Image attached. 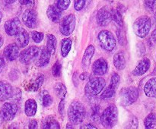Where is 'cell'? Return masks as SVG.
I'll return each instance as SVG.
<instances>
[{"label":"cell","instance_id":"obj_1","mask_svg":"<svg viewBox=\"0 0 156 129\" xmlns=\"http://www.w3.org/2000/svg\"><path fill=\"white\" fill-rule=\"evenodd\" d=\"M85 107L83 104L79 101H73L69 105L68 109V117L69 121L73 124H80L84 121L85 117Z\"/></svg>","mask_w":156,"mask_h":129},{"label":"cell","instance_id":"obj_2","mask_svg":"<svg viewBox=\"0 0 156 129\" xmlns=\"http://www.w3.org/2000/svg\"><path fill=\"white\" fill-rule=\"evenodd\" d=\"M118 119V109L115 105H110L104 110L100 116V121L105 128H112Z\"/></svg>","mask_w":156,"mask_h":129},{"label":"cell","instance_id":"obj_3","mask_svg":"<svg viewBox=\"0 0 156 129\" xmlns=\"http://www.w3.org/2000/svg\"><path fill=\"white\" fill-rule=\"evenodd\" d=\"M152 21L148 16L139 17L133 23V30L135 34L140 38H145L150 31Z\"/></svg>","mask_w":156,"mask_h":129},{"label":"cell","instance_id":"obj_4","mask_svg":"<svg viewBox=\"0 0 156 129\" xmlns=\"http://www.w3.org/2000/svg\"><path fill=\"white\" fill-rule=\"evenodd\" d=\"M139 97V90L136 87H124L120 91V103L123 106H129L135 103Z\"/></svg>","mask_w":156,"mask_h":129},{"label":"cell","instance_id":"obj_5","mask_svg":"<svg viewBox=\"0 0 156 129\" xmlns=\"http://www.w3.org/2000/svg\"><path fill=\"white\" fill-rule=\"evenodd\" d=\"M106 85V81L103 77H94L87 83L85 87V92L90 97L98 95Z\"/></svg>","mask_w":156,"mask_h":129},{"label":"cell","instance_id":"obj_6","mask_svg":"<svg viewBox=\"0 0 156 129\" xmlns=\"http://www.w3.org/2000/svg\"><path fill=\"white\" fill-rule=\"evenodd\" d=\"M100 45L104 49L108 52H111L116 46V39L114 34L107 30H103L99 32L98 35Z\"/></svg>","mask_w":156,"mask_h":129},{"label":"cell","instance_id":"obj_7","mask_svg":"<svg viewBox=\"0 0 156 129\" xmlns=\"http://www.w3.org/2000/svg\"><path fill=\"white\" fill-rule=\"evenodd\" d=\"M76 27V17L73 14L66 15L59 24V31L63 36H68L73 33Z\"/></svg>","mask_w":156,"mask_h":129},{"label":"cell","instance_id":"obj_8","mask_svg":"<svg viewBox=\"0 0 156 129\" xmlns=\"http://www.w3.org/2000/svg\"><path fill=\"white\" fill-rule=\"evenodd\" d=\"M18 112V106L13 102H6L2 106L0 115L5 121H10L14 119Z\"/></svg>","mask_w":156,"mask_h":129},{"label":"cell","instance_id":"obj_9","mask_svg":"<svg viewBox=\"0 0 156 129\" xmlns=\"http://www.w3.org/2000/svg\"><path fill=\"white\" fill-rule=\"evenodd\" d=\"M41 49L35 46H31L21 52L19 54V61L22 64H28L37 57Z\"/></svg>","mask_w":156,"mask_h":129},{"label":"cell","instance_id":"obj_10","mask_svg":"<svg viewBox=\"0 0 156 129\" xmlns=\"http://www.w3.org/2000/svg\"><path fill=\"white\" fill-rule=\"evenodd\" d=\"M120 77L117 73H113L112 76H111V83H110L109 86L105 89L101 94L102 99H108L111 98L115 94L117 89L118 88L119 84H120Z\"/></svg>","mask_w":156,"mask_h":129},{"label":"cell","instance_id":"obj_11","mask_svg":"<svg viewBox=\"0 0 156 129\" xmlns=\"http://www.w3.org/2000/svg\"><path fill=\"white\" fill-rule=\"evenodd\" d=\"M96 21L98 24L101 27L108 26L112 21V15H111V10L107 6L102 7L99 9L96 15Z\"/></svg>","mask_w":156,"mask_h":129},{"label":"cell","instance_id":"obj_12","mask_svg":"<svg viewBox=\"0 0 156 129\" xmlns=\"http://www.w3.org/2000/svg\"><path fill=\"white\" fill-rule=\"evenodd\" d=\"M23 23L28 28H34L37 23V13L32 8H27L24 11L22 15Z\"/></svg>","mask_w":156,"mask_h":129},{"label":"cell","instance_id":"obj_13","mask_svg":"<svg viewBox=\"0 0 156 129\" xmlns=\"http://www.w3.org/2000/svg\"><path fill=\"white\" fill-rule=\"evenodd\" d=\"M3 56L6 60L9 62H13L19 56V46L15 42L9 44L4 49Z\"/></svg>","mask_w":156,"mask_h":129},{"label":"cell","instance_id":"obj_14","mask_svg":"<svg viewBox=\"0 0 156 129\" xmlns=\"http://www.w3.org/2000/svg\"><path fill=\"white\" fill-rule=\"evenodd\" d=\"M5 30L9 36H15L21 29V22L18 18H12L5 23Z\"/></svg>","mask_w":156,"mask_h":129},{"label":"cell","instance_id":"obj_15","mask_svg":"<svg viewBox=\"0 0 156 129\" xmlns=\"http://www.w3.org/2000/svg\"><path fill=\"white\" fill-rule=\"evenodd\" d=\"M13 87L7 81L0 80V101H6L12 98L13 95Z\"/></svg>","mask_w":156,"mask_h":129},{"label":"cell","instance_id":"obj_16","mask_svg":"<svg viewBox=\"0 0 156 129\" xmlns=\"http://www.w3.org/2000/svg\"><path fill=\"white\" fill-rule=\"evenodd\" d=\"M151 66V62L148 58H144L142 59L140 62H138L137 65L134 70L133 71V74L134 76H142L146 74Z\"/></svg>","mask_w":156,"mask_h":129},{"label":"cell","instance_id":"obj_17","mask_svg":"<svg viewBox=\"0 0 156 129\" xmlns=\"http://www.w3.org/2000/svg\"><path fill=\"white\" fill-rule=\"evenodd\" d=\"M108 70V65L107 61L103 58L98 59L92 65V71L95 75L102 76L107 73Z\"/></svg>","mask_w":156,"mask_h":129},{"label":"cell","instance_id":"obj_18","mask_svg":"<svg viewBox=\"0 0 156 129\" xmlns=\"http://www.w3.org/2000/svg\"><path fill=\"white\" fill-rule=\"evenodd\" d=\"M50 56H51V54L47 50V48H42L40 50V53L37 57L35 63L38 67L46 66L50 62Z\"/></svg>","mask_w":156,"mask_h":129},{"label":"cell","instance_id":"obj_19","mask_svg":"<svg viewBox=\"0 0 156 129\" xmlns=\"http://www.w3.org/2000/svg\"><path fill=\"white\" fill-rule=\"evenodd\" d=\"M47 15L52 22L58 23L62 16V11L56 8L55 5H50L47 8Z\"/></svg>","mask_w":156,"mask_h":129},{"label":"cell","instance_id":"obj_20","mask_svg":"<svg viewBox=\"0 0 156 129\" xmlns=\"http://www.w3.org/2000/svg\"><path fill=\"white\" fill-rule=\"evenodd\" d=\"M94 53V47L92 45L88 46L85 50L82 59V66L83 69H87L91 64V59Z\"/></svg>","mask_w":156,"mask_h":129},{"label":"cell","instance_id":"obj_21","mask_svg":"<svg viewBox=\"0 0 156 129\" xmlns=\"http://www.w3.org/2000/svg\"><path fill=\"white\" fill-rule=\"evenodd\" d=\"M29 36L27 30L24 28H21L19 30V31L16 34V43L21 48L27 46V44L29 43Z\"/></svg>","mask_w":156,"mask_h":129},{"label":"cell","instance_id":"obj_22","mask_svg":"<svg viewBox=\"0 0 156 129\" xmlns=\"http://www.w3.org/2000/svg\"><path fill=\"white\" fill-rule=\"evenodd\" d=\"M145 94L148 97L156 98V77H152L144 86Z\"/></svg>","mask_w":156,"mask_h":129},{"label":"cell","instance_id":"obj_23","mask_svg":"<svg viewBox=\"0 0 156 129\" xmlns=\"http://www.w3.org/2000/svg\"><path fill=\"white\" fill-rule=\"evenodd\" d=\"M113 62L119 71H122L126 68V59H125L124 53L123 52H119V53H116L114 56V59H113Z\"/></svg>","mask_w":156,"mask_h":129},{"label":"cell","instance_id":"obj_24","mask_svg":"<svg viewBox=\"0 0 156 129\" xmlns=\"http://www.w3.org/2000/svg\"><path fill=\"white\" fill-rule=\"evenodd\" d=\"M37 111V103L33 99H29L24 104V112L29 117L36 115Z\"/></svg>","mask_w":156,"mask_h":129},{"label":"cell","instance_id":"obj_25","mask_svg":"<svg viewBox=\"0 0 156 129\" xmlns=\"http://www.w3.org/2000/svg\"><path fill=\"white\" fill-rule=\"evenodd\" d=\"M41 127L44 129H59L60 126L59 123L52 115H49L43 120Z\"/></svg>","mask_w":156,"mask_h":129},{"label":"cell","instance_id":"obj_26","mask_svg":"<svg viewBox=\"0 0 156 129\" xmlns=\"http://www.w3.org/2000/svg\"><path fill=\"white\" fill-rule=\"evenodd\" d=\"M73 40L71 38H65L61 42V54L62 57H66L71 50Z\"/></svg>","mask_w":156,"mask_h":129},{"label":"cell","instance_id":"obj_27","mask_svg":"<svg viewBox=\"0 0 156 129\" xmlns=\"http://www.w3.org/2000/svg\"><path fill=\"white\" fill-rule=\"evenodd\" d=\"M56 39L54 35L53 34H47V46L46 48L47 49L51 55H54L56 53Z\"/></svg>","mask_w":156,"mask_h":129},{"label":"cell","instance_id":"obj_28","mask_svg":"<svg viewBox=\"0 0 156 129\" xmlns=\"http://www.w3.org/2000/svg\"><path fill=\"white\" fill-rule=\"evenodd\" d=\"M54 91L56 93V95L59 97L60 100H65L66 96L67 93L66 87L62 83L58 82L54 85Z\"/></svg>","mask_w":156,"mask_h":129},{"label":"cell","instance_id":"obj_29","mask_svg":"<svg viewBox=\"0 0 156 129\" xmlns=\"http://www.w3.org/2000/svg\"><path fill=\"white\" fill-rule=\"evenodd\" d=\"M40 100L44 107H49L53 103V99L47 90H43L40 93Z\"/></svg>","mask_w":156,"mask_h":129},{"label":"cell","instance_id":"obj_30","mask_svg":"<svg viewBox=\"0 0 156 129\" xmlns=\"http://www.w3.org/2000/svg\"><path fill=\"white\" fill-rule=\"evenodd\" d=\"M145 127L147 129H152L156 127V114L154 112L149 114L144 120Z\"/></svg>","mask_w":156,"mask_h":129},{"label":"cell","instance_id":"obj_31","mask_svg":"<svg viewBox=\"0 0 156 129\" xmlns=\"http://www.w3.org/2000/svg\"><path fill=\"white\" fill-rule=\"evenodd\" d=\"M111 15L112 20L119 26L120 27H123V20L122 18V13L117 9H111Z\"/></svg>","mask_w":156,"mask_h":129},{"label":"cell","instance_id":"obj_32","mask_svg":"<svg viewBox=\"0 0 156 129\" xmlns=\"http://www.w3.org/2000/svg\"><path fill=\"white\" fill-rule=\"evenodd\" d=\"M144 6L147 12L156 15V0H144Z\"/></svg>","mask_w":156,"mask_h":129},{"label":"cell","instance_id":"obj_33","mask_svg":"<svg viewBox=\"0 0 156 129\" xmlns=\"http://www.w3.org/2000/svg\"><path fill=\"white\" fill-rule=\"evenodd\" d=\"M70 5V0H55V5L61 11L66 10Z\"/></svg>","mask_w":156,"mask_h":129},{"label":"cell","instance_id":"obj_34","mask_svg":"<svg viewBox=\"0 0 156 129\" xmlns=\"http://www.w3.org/2000/svg\"><path fill=\"white\" fill-rule=\"evenodd\" d=\"M117 39H118L119 43L122 46H125L126 44V34H125L124 31L122 30L121 29H118L117 30Z\"/></svg>","mask_w":156,"mask_h":129},{"label":"cell","instance_id":"obj_35","mask_svg":"<svg viewBox=\"0 0 156 129\" xmlns=\"http://www.w3.org/2000/svg\"><path fill=\"white\" fill-rule=\"evenodd\" d=\"M44 33L38 31H32L31 32V37L34 42L36 43H40L44 39Z\"/></svg>","mask_w":156,"mask_h":129},{"label":"cell","instance_id":"obj_36","mask_svg":"<svg viewBox=\"0 0 156 129\" xmlns=\"http://www.w3.org/2000/svg\"><path fill=\"white\" fill-rule=\"evenodd\" d=\"M100 109H99L98 106H95L93 107L92 109V113H91V119L94 121H98V120L100 119Z\"/></svg>","mask_w":156,"mask_h":129},{"label":"cell","instance_id":"obj_37","mask_svg":"<svg viewBox=\"0 0 156 129\" xmlns=\"http://www.w3.org/2000/svg\"><path fill=\"white\" fill-rule=\"evenodd\" d=\"M61 73V64L59 62H56V63L53 65V68H52V74L54 77H57L60 75Z\"/></svg>","mask_w":156,"mask_h":129},{"label":"cell","instance_id":"obj_38","mask_svg":"<svg viewBox=\"0 0 156 129\" xmlns=\"http://www.w3.org/2000/svg\"><path fill=\"white\" fill-rule=\"evenodd\" d=\"M87 0H74V8L76 11H81L84 8Z\"/></svg>","mask_w":156,"mask_h":129},{"label":"cell","instance_id":"obj_39","mask_svg":"<svg viewBox=\"0 0 156 129\" xmlns=\"http://www.w3.org/2000/svg\"><path fill=\"white\" fill-rule=\"evenodd\" d=\"M138 120L136 117L131 116L129 119V123H128L127 127L129 128H137L138 127Z\"/></svg>","mask_w":156,"mask_h":129},{"label":"cell","instance_id":"obj_40","mask_svg":"<svg viewBox=\"0 0 156 129\" xmlns=\"http://www.w3.org/2000/svg\"><path fill=\"white\" fill-rule=\"evenodd\" d=\"M21 90H20L18 88H16V89L15 90L13 91V95H12V98L11 99H13V103H18L20 100V99H21Z\"/></svg>","mask_w":156,"mask_h":129},{"label":"cell","instance_id":"obj_41","mask_svg":"<svg viewBox=\"0 0 156 129\" xmlns=\"http://www.w3.org/2000/svg\"><path fill=\"white\" fill-rule=\"evenodd\" d=\"M21 5L27 6V7L33 8L35 5V0H18Z\"/></svg>","mask_w":156,"mask_h":129},{"label":"cell","instance_id":"obj_42","mask_svg":"<svg viewBox=\"0 0 156 129\" xmlns=\"http://www.w3.org/2000/svg\"><path fill=\"white\" fill-rule=\"evenodd\" d=\"M137 52H138L140 56H143L145 53H146V48L143 42H139L137 44Z\"/></svg>","mask_w":156,"mask_h":129},{"label":"cell","instance_id":"obj_43","mask_svg":"<svg viewBox=\"0 0 156 129\" xmlns=\"http://www.w3.org/2000/svg\"><path fill=\"white\" fill-rule=\"evenodd\" d=\"M65 100H61L60 103L59 104V107H58V111L60 113L61 115H63L64 113V106H65V102H64Z\"/></svg>","mask_w":156,"mask_h":129},{"label":"cell","instance_id":"obj_44","mask_svg":"<svg viewBox=\"0 0 156 129\" xmlns=\"http://www.w3.org/2000/svg\"><path fill=\"white\" fill-rule=\"evenodd\" d=\"M28 127L30 129H34L37 127V122L35 120H31L30 122L28 123Z\"/></svg>","mask_w":156,"mask_h":129},{"label":"cell","instance_id":"obj_45","mask_svg":"<svg viewBox=\"0 0 156 129\" xmlns=\"http://www.w3.org/2000/svg\"><path fill=\"white\" fill-rule=\"evenodd\" d=\"M5 66V62L4 58L2 56H0V73L4 69Z\"/></svg>","mask_w":156,"mask_h":129},{"label":"cell","instance_id":"obj_46","mask_svg":"<svg viewBox=\"0 0 156 129\" xmlns=\"http://www.w3.org/2000/svg\"><path fill=\"white\" fill-rule=\"evenodd\" d=\"M81 129H95L97 128V127H95V126H94L93 124H84L83 126H81L80 127Z\"/></svg>","mask_w":156,"mask_h":129},{"label":"cell","instance_id":"obj_47","mask_svg":"<svg viewBox=\"0 0 156 129\" xmlns=\"http://www.w3.org/2000/svg\"><path fill=\"white\" fill-rule=\"evenodd\" d=\"M89 76H90V74H88V73L84 72V73H82V74H80V76H79V78L82 80H86L87 78H88V77H89Z\"/></svg>","mask_w":156,"mask_h":129},{"label":"cell","instance_id":"obj_48","mask_svg":"<svg viewBox=\"0 0 156 129\" xmlns=\"http://www.w3.org/2000/svg\"><path fill=\"white\" fill-rule=\"evenodd\" d=\"M3 45V37L1 34H0V48Z\"/></svg>","mask_w":156,"mask_h":129},{"label":"cell","instance_id":"obj_49","mask_svg":"<svg viewBox=\"0 0 156 129\" xmlns=\"http://www.w3.org/2000/svg\"><path fill=\"white\" fill-rule=\"evenodd\" d=\"M5 2L6 3H8V4H12V3H14L15 2V0H4Z\"/></svg>","mask_w":156,"mask_h":129},{"label":"cell","instance_id":"obj_50","mask_svg":"<svg viewBox=\"0 0 156 129\" xmlns=\"http://www.w3.org/2000/svg\"><path fill=\"white\" fill-rule=\"evenodd\" d=\"M154 23H155V29L156 30V15H155V17H154Z\"/></svg>","mask_w":156,"mask_h":129},{"label":"cell","instance_id":"obj_51","mask_svg":"<svg viewBox=\"0 0 156 129\" xmlns=\"http://www.w3.org/2000/svg\"><path fill=\"white\" fill-rule=\"evenodd\" d=\"M2 19V12L0 11V23H1Z\"/></svg>","mask_w":156,"mask_h":129},{"label":"cell","instance_id":"obj_52","mask_svg":"<svg viewBox=\"0 0 156 129\" xmlns=\"http://www.w3.org/2000/svg\"><path fill=\"white\" fill-rule=\"evenodd\" d=\"M70 125V124H67V126H66V127H67V128H73V126H69Z\"/></svg>","mask_w":156,"mask_h":129}]
</instances>
